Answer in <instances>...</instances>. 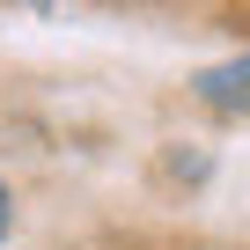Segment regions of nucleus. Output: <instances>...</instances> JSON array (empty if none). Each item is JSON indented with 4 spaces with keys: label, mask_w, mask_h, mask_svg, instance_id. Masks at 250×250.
Returning a JSON list of instances; mask_svg holds the SVG:
<instances>
[{
    "label": "nucleus",
    "mask_w": 250,
    "mask_h": 250,
    "mask_svg": "<svg viewBox=\"0 0 250 250\" xmlns=\"http://www.w3.org/2000/svg\"><path fill=\"white\" fill-rule=\"evenodd\" d=\"M191 88H199V103H213V110H250V52H235V59L206 66Z\"/></svg>",
    "instance_id": "nucleus-1"
},
{
    "label": "nucleus",
    "mask_w": 250,
    "mask_h": 250,
    "mask_svg": "<svg viewBox=\"0 0 250 250\" xmlns=\"http://www.w3.org/2000/svg\"><path fill=\"white\" fill-rule=\"evenodd\" d=\"M8 228H15V191H8V177H0V243H8Z\"/></svg>",
    "instance_id": "nucleus-2"
}]
</instances>
